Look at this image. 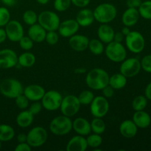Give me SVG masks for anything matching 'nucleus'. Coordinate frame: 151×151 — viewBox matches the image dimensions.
I'll list each match as a JSON object with an SVG mask.
<instances>
[{
    "instance_id": "obj_40",
    "label": "nucleus",
    "mask_w": 151,
    "mask_h": 151,
    "mask_svg": "<svg viewBox=\"0 0 151 151\" xmlns=\"http://www.w3.org/2000/svg\"><path fill=\"white\" fill-rule=\"evenodd\" d=\"M59 36L56 31H47L46 34L45 41L50 45H55L58 42Z\"/></svg>"
},
{
    "instance_id": "obj_39",
    "label": "nucleus",
    "mask_w": 151,
    "mask_h": 151,
    "mask_svg": "<svg viewBox=\"0 0 151 151\" xmlns=\"http://www.w3.org/2000/svg\"><path fill=\"white\" fill-rule=\"evenodd\" d=\"M19 43L21 48L26 51L30 50L34 45V41L29 36H24V35L19 40Z\"/></svg>"
},
{
    "instance_id": "obj_14",
    "label": "nucleus",
    "mask_w": 151,
    "mask_h": 151,
    "mask_svg": "<svg viewBox=\"0 0 151 151\" xmlns=\"http://www.w3.org/2000/svg\"><path fill=\"white\" fill-rule=\"evenodd\" d=\"M18 64V56L10 49L0 50V69H8Z\"/></svg>"
},
{
    "instance_id": "obj_49",
    "label": "nucleus",
    "mask_w": 151,
    "mask_h": 151,
    "mask_svg": "<svg viewBox=\"0 0 151 151\" xmlns=\"http://www.w3.org/2000/svg\"><path fill=\"white\" fill-rule=\"evenodd\" d=\"M4 5L8 7H13L17 3L18 0H0Z\"/></svg>"
},
{
    "instance_id": "obj_5",
    "label": "nucleus",
    "mask_w": 151,
    "mask_h": 151,
    "mask_svg": "<svg viewBox=\"0 0 151 151\" xmlns=\"http://www.w3.org/2000/svg\"><path fill=\"white\" fill-rule=\"evenodd\" d=\"M38 22L47 31H57L60 20L57 13L50 10H45L38 16Z\"/></svg>"
},
{
    "instance_id": "obj_54",
    "label": "nucleus",
    "mask_w": 151,
    "mask_h": 151,
    "mask_svg": "<svg viewBox=\"0 0 151 151\" xmlns=\"http://www.w3.org/2000/svg\"><path fill=\"white\" fill-rule=\"evenodd\" d=\"M75 72L78 74H81V73L83 74V73H85V72H86V70L85 68H78V69H75Z\"/></svg>"
},
{
    "instance_id": "obj_26",
    "label": "nucleus",
    "mask_w": 151,
    "mask_h": 151,
    "mask_svg": "<svg viewBox=\"0 0 151 151\" xmlns=\"http://www.w3.org/2000/svg\"><path fill=\"white\" fill-rule=\"evenodd\" d=\"M34 115L29 111H22L16 116V123L21 128H27L32 123Z\"/></svg>"
},
{
    "instance_id": "obj_46",
    "label": "nucleus",
    "mask_w": 151,
    "mask_h": 151,
    "mask_svg": "<svg viewBox=\"0 0 151 151\" xmlns=\"http://www.w3.org/2000/svg\"><path fill=\"white\" fill-rule=\"evenodd\" d=\"M72 4L78 7H86L89 4L91 0H71Z\"/></svg>"
},
{
    "instance_id": "obj_44",
    "label": "nucleus",
    "mask_w": 151,
    "mask_h": 151,
    "mask_svg": "<svg viewBox=\"0 0 151 151\" xmlns=\"http://www.w3.org/2000/svg\"><path fill=\"white\" fill-rule=\"evenodd\" d=\"M102 91H103V96H104L106 98H111V97H113L114 94V89L109 85L104 87V88L102 89Z\"/></svg>"
},
{
    "instance_id": "obj_21",
    "label": "nucleus",
    "mask_w": 151,
    "mask_h": 151,
    "mask_svg": "<svg viewBox=\"0 0 151 151\" xmlns=\"http://www.w3.org/2000/svg\"><path fill=\"white\" fill-rule=\"evenodd\" d=\"M138 131V127L133 120L127 119L123 121L119 125V132L122 137L131 139L135 137Z\"/></svg>"
},
{
    "instance_id": "obj_31",
    "label": "nucleus",
    "mask_w": 151,
    "mask_h": 151,
    "mask_svg": "<svg viewBox=\"0 0 151 151\" xmlns=\"http://www.w3.org/2000/svg\"><path fill=\"white\" fill-rule=\"evenodd\" d=\"M88 48L89 49L91 53L96 55H101L105 50L103 43L100 39H96V38L89 40Z\"/></svg>"
},
{
    "instance_id": "obj_27",
    "label": "nucleus",
    "mask_w": 151,
    "mask_h": 151,
    "mask_svg": "<svg viewBox=\"0 0 151 151\" xmlns=\"http://www.w3.org/2000/svg\"><path fill=\"white\" fill-rule=\"evenodd\" d=\"M127 78L121 73L114 74L109 78V85L114 89H122L126 86Z\"/></svg>"
},
{
    "instance_id": "obj_36",
    "label": "nucleus",
    "mask_w": 151,
    "mask_h": 151,
    "mask_svg": "<svg viewBox=\"0 0 151 151\" xmlns=\"http://www.w3.org/2000/svg\"><path fill=\"white\" fill-rule=\"evenodd\" d=\"M23 21L26 24L31 25L35 24L38 22V15L36 14L35 11L32 10H27L24 13L23 16Z\"/></svg>"
},
{
    "instance_id": "obj_15",
    "label": "nucleus",
    "mask_w": 151,
    "mask_h": 151,
    "mask_svg": "<svg viewBox=\"0 0 151 151\" xmlns=\"http://www.w3.org/2000/svg\"><path fill=\"white\" fill-rule=\"evenodd\" d=\"M80 28L76 19H67L60 22L58 29V33L64 38H69L77 33Z\"/></svg>"
},
{
    "instance_id": "obj_11",
    "label": "nucleus",
    "mask_w": 151,
    "mask_h": 151,
    "mask_svg": "<svg viewBox=\"0 0 151 151\" xmlns=\"http://www.w3.org/2000/svg\"><path fill=\"white\" fill-rule=\"evenodd\" d=\"M109 110V103L104 96L94 97L90 104V111L94 117H104L108 114Z\"/></svg>"
},
{
    "instance_id": "obj_30",
    "label": "nucleus",
    "mask_w": 151,
    "mask_h": 151,
    "mask_svg": "<svg viewBox=\"0 0 151 151\" xmlns=\"http://www.w3.org/2000/svg\"><path fill=\"white\" fill-rule=\"evenodd\" d=\"M90 125H91V131H93L94 134L101 135L106 131V123L102 119V118L94 117L90 122Z\"/></svg>"
},
{
    "instance_id": "obj_7",
    "label": "nucleus",
    "mask_w": 151,
    "mask_h": 151,
    "mask_svg": "<svg viewBox=\"0 0 151 151\" xmlns=\"http://www.w3.org/2000/svg\"><path fill=\"white\" fill-rule=\"evenodd\" d=\"M48 134L43 127L36 126L30 130L27 134V142L31 147H39L46 143Z\"/></svg>"
},
{
    "instance_id": "obj_50",
    "label": "nucleus",
    "mask_w": 151,
    "mask_h": 151,
    "mask_svg": "<svg viewBox=\"0 0 151 151\" xmlns=\"http://www.w3.org/2000/svg\"><path fill=\"white\" fill-rule=\"evenodd\" d=\"M145 97L147 100H151V83L147 86L145 88Z\"/></svg>"
},
{
    "instance_id": "obj_8",
    "label": "nucleus",
    "mask_w": 151,
    "mask_h": 151,
    "mask_svg": "<svg viewBox=\"0 0 151 151\" xmlns=\"http://www.w3.org/2000/svg\"><path fill=\"white\" fill-rule=\"evenodd\" d=\"M81 104L78 100V97L71 94L63 97L60 109L62 114L69 117H72L78 114L81 109Z\"/></svg>"
},
{
    "instance_id": "obj_19",
    "label": "nucleus",
    "mask_w": 151,
    "mask_h": 151,
    "mask_svg": "<svg viewBox=\"0 0 151 151\" xmlns=\"http://www.w3.org/2000/svg\"><path fill=\"white\" fill-rule=\"evenodd\" d=\"M72 129L81 136H88L91 134V125L86 119L83 117L76 118L72 122Z\"/></svg>"
},
{
    "instance_id": "obj_18",
    "label": "nucleus",
    "mask_w": 151,
    "mask_h": 151,
    "mask_svg": "<svg viewBox=\"0 0 151 151\" xmlns=\"http://www.w3.org/2000/svg\"><path fill=\"white\" fill-rule=\"evenodd\" d=\"M88 147L86 139L83 136L77 135L72 137L66 145L67 151H85Z\"/></svg>"
},
{
    "instance_id": "obj_25",
    "label": "nucleus",
    "mask_w": 151,
    "mask_h": 151,
    "mask_svg": "<svg viewBox=\"0 0 151 151\" xmlns=\"http://www.w3.org/2000/svg\"><path fill=\"white\" fill-rule=\"evenodd\" d=\"M133 121L139 128H147L151 123V117L148 113L142 111H137L133 116Z\"/></svg>"
},
{
    "instance_id": "obj_2",
    "label": "nucleus",
    "mask_w": 151,
    "mask_h": 151,
    "mask_svg": "<svg viewBox=\"0 0 151 151\" xmlns=\"http://www.w3.org/2000/svg\"><path fill=\"white\" fill-rule=\"evenodd\" d=\"M94 20L100 24H109L114 20L117 14L116 7L111 3H102L93 11Z\"/></svg>"
},
{
    "instance_id": "obj_9",
    "label": "nucleus",
    "mask_w": 151,
    "mask_h": 151,
    "mask_svg": "<svg viewBox=\"0 0 151 151\" xmlns=\"http://www.w3.org/2000/svg\"><path fill=\"white\" fill-rule=\"evenodd\" d=\"M125 44L127 48L133 53H140L145 46V41L143 35L137 31H131L125 36Z\"/></svg>"
},
{
    "instance_id": "obj_35",
    "label": "nucleus",
    "mask_w": 151,
    "mask_h": 151,
    "mask_svg": "<svg viewBox=\"0 0 151 151\" xmlns=\"http://www.w3.org/2000/svg\"><path fill=\"white\" fill-rule=\"evenodd\" d=\"M78 97L81 105L88 106V105L91 104L92 100H94V95L92 91H89V90H85V91H82Z\"/></svg>"
},
{
    "instance_id": "obj_12",
    "label": "nucleus",
    "mask_w": 151,
    "mask_h": 151,
    "mask_svg": "<svg viewBox=\"0 0 151 151\" xmlns=\"http://www.w3.org/2000/svg\"><path fill=\"white\" fill-rule=\"evenodd\" d=\"M141 63L136 58H131L122 61L119 71L126 78H133L139 73L141 70Z\"/></svg>"
},
{
    "instance_id": "obj_38",
    "label": "nucleus",
    "mask_w": 151,
    "mask_h": 151,
    "mask_svg": "<svg viewBox=\"0 0 151 151\" xmlns=\"http://www.w3.org/2000/svg\"><path fill=\"white\" fill-rule=\"evenodd\" d=\"M10 20V13L4 7H0V27H4Z\"/></svg>"
},
{
    "instance_id": "obj_37",
    "label": "nucleus",
    "mask_w": 151,
    "mask_h": 151,
    "mask_svg": "<svg viewBox=\"0 0 151 151\" xmlns=\"http://www.w3.org/2000/svg\"><path fill=\"white\" fill-rule=\"evenodd\" d=\"M72 4L71 0H55L54 8L58 12H63L67 10Z\"/></svg>"
},
{
    "instance_id": "obj_23",
    "label": "nucleus",
    "mask_w": 151,
    "mask_h": 151,
    "mask_svg": "<svg viewBox=\"0 0 151 151\" xmlns=\"http://www.w3.org/2000/svg\"><path fill=\"white\" fill-rule=\"evenodd\" d=\"M76 21L80 27H88L94 22V16L93 11L90 9L84 8L80 10L76 16Z\"/></svg>"
},
{
    "instance_id": "obj_32",
    "label": "nucleus",
    "mask_w": 151,
    "mask_h": 151,
    "mask_svg": "<svg viewBox=\"0 0 151 151\" xmlns=\"http://www.w3.org/2000/svg\"><path fill=\"white\" fill-rule=\"evenodd\" d=\"M147 105V99L145 96L139 95L134 99L132 102V108L135 111H142Z\"/></svg>"
},
{
    "instance_id": "obj_3",
    "label": "nucleus",
    "mask_w": 151,
    "mask_h": 151,
    "mask_svg": "<svg viewBox=\"0 0 151 151\" xmlns=\"http://www.w3.org/2000/svg\"><path fill=\"white\" fill-rule=\"evenodd\" d=\"M23 91L22 84L14 78H7L0 83V93L7 98L15 99L23 94Z\"/></svg>"
},
{
    "instance_id": "obj_45",
    "label": "nucleus",
    "mask_w": 151,
    "mask_h": 151,
    "mask_svg": "<svg viewBox=\"0 0 151 151\" xmlns=\"http://www.w3.org/2000/svg\"><path fill=\"white\" fill-rule=\"evenodd\" d=\"M32 147L27 142H19V144L15 147L16 151H31Z\"/></svg>"
},
{
    "instance_id": "obj_24",
    "label": "nucleus",
    "mask_w": 151,
    "mask_h": 151,
    "mask_svg": "<svg viewBox=\"0 0 151 151\" xmlns=\"http://www.w3.org/2000/svg\"><path fill=\"white\" fill-rule=\"evenodd\" d=\"M139 17V13L137 8L128 7L122 15V22L125 26L132 27L138 22Z\"/></svg>"
},
{
    "instance_id": "obj_43",
    "label": "nucleus",
    "mask_w": 151,
    "mask_h": 151,
    "mask_svg": "<svg viewBox=\"0 0 151 151\" xmlns=\"http://www.w3.org/2000/svg\"><path fill=\"white\" fill-rule=\"evenodd\" d=\"M42 108L43 106L41 103H39L38 101H35L32 104L30 105V106H29V110L28 111H29V112H31V113L35 116V115L38 114H39L40 112L41 111Z\"/></svg>"
},
{
    "instance_id": "obj_6",
    "label": "nucleus",
    "mask_w": 151,
    "mask_h": 151,
    "mask_svg": "<svg viewBox=\"0 0 151 151\" xmlns=\"http://www.w3.org/2000/svg\"><path fill=\"white\" fill-rule=\"evenodd\" d=\"M105 52L109 60L116 63L123 61L127 55L126 50L122 43L116 42L114 41L108 44Z\"/></svg>"
},
{
    "instance_id": "obj_51",
    "label": "nucleus",
    "mask_w": 151,
    "mask_h": 151,
    "mask_svg": "<svg viewBox=\"0 0 151 151\" xmlns=\"http://www.w3.org/2000/svg\"><path fill=\"white\" fill-rule=\"evenodd\" d=\"M7 38V34H6L5 29L0 28V44L4 42Z\"/></svg>"
},
{
    "instance_id": "obj_48",
    "label": "nucleus",
    "mask_w": 151,
    "mask_h": 151,
    "mask_svg": "<svg viewBox=\"0 0 151 151\" xmlns=\"http://www.w3.org/2000/svg\"><path fill=\"white\" fill-rule=\"evenodd\" d=\"M124 36H125V35H124L121 32H115L114 36V41H116V42L122 43V41L124 40Z\"/></svg>"
},
{
    "instance_id": "obj_17",
    "label": "nucleus",
    "mask_w": 151,
    "mask_h": 151,
    "mask_svg": "<svg viewBox=\"0 0 151 151\" xmlns=\"http://www.w3.org/2000/svg\"><path fill=\"white\" fill-rule=\"evenodd\" d=\"M89 39L83 35L75 34L69 37V44L71 48L76 52H83L88 49Z\"/></svg>"
},
{
    "instance_id": "obj_41",
    "label": "nucleus",
    "mask_w": 151,
    "mask_h": 151,
    "mask_svg": "<svg viewBox=\"0 0 151 151\" xmlns=\"http://www.w3.org/2000/svg\"><path fill=\"white\" fill-rule=\"evenodd\" d=\"M15 99H16V104L19 109H22V110L27 109L28 106H29V100L27 98L24 94H21Z\"/></svg>"
},
{
    "instance_id": "obj_22",
    "label": "nucleus",
    "mask_w": 151,
    "mask_h": 151,
    "mask_svg": "<svg viewBox=\"0 0 151 151\" xmlns=\"http://www.w3.org/2000/svg\"><path fill=\"white\" fill-rule=\"evenodd\" d=\"M114 30L108 24H102L97 29V35L100 41L105 44H109L114 41Z\"/></svg>"
},
{
    "instance_id": "obj_52",
    "label": "nucleus",
    "mask_w": 151,
    "mask_h": 151,
    "mask_svg": "<svg viewBox=\"0 0 151 151\" xmlns=\"http://www.w3.org/2000/svg\"><path fill=\"white\" fill-rule=\"evenodd\" d=\"M17 140L19 142H27V134H19L17 136Z\"/></svg>"
},
{
    "instance_id": "obj_1",
    "label": "nucleus",
    "mask_w": 151,
    "mask_h": 151,
    "mask_svg": "<svg viewBox=\"0 0 151 151\" xmlns=\"http://www.w3.org/2000/svg\"><path fill=\"white\" fill-rule=\"evenodd\" d=\"M109 75L106 71L100 68H95L88 72L86 83L93 90H102L109 85Z\"/></svg>"
},
{
    "instance_id": "obj_13",
    "label": "nucleus",
    "mask_w": 151,
    "mask_h": 151,
    "mask_svg": "<svg viewBox=\"0 0 151 151\" xmlns=\"http://www.w3.org/2000/svg\"><path fill=\"white\" fill-rule=\"evenodd\" d=\"M7 38L13 42H19L24 36V28L22 24L16 20H10L5 25Z\"/></svg>"
},
{
    "instance_id": "obj_47",
    "label": "nucleus",
    "mask_w": 151,
    "mask_h": 151,
    "mask_svg": "<svg viewBox=\"0 0 151 151\" xmlns=\"http://www.w3.org/2000/svg\"><path fill=\"white\" fill-rule=\"evenodd\" d=\"M142 0H127L126 4L127 7L129 8H139L140 4H142Z\"/></svg>"
},
{
    "instance_id": "obj_42",
    "label": "nucleus",
    "mask_w": 151,
    "mask_h": 151,
    "mask_svg": "<svg viewBox=\"0 0 151 151\" xmlns=\"http://www.w3.org/2000/svg\"><path fill=\"white\" fill-rule=\"evenodd\" d=\"M141 67L145 72L151 73V55H147L143 57L140 61Z\"/></svg>"
},
{
    "instance_id": "obj_57",
    "label": "nucleus",
    "mask_w": 151,
    "mask_h": 151,
    "mask_svg": "<svg viewBox=\"0 0 151 151\" xmlns=\"http://www.w3.org/2000/svg\"><path fill=\"white\" fill-rule=\"evenodd\" d=\"M150 37H151V34H150Z\"/></svg>"
},
{
    "instance_id": "obj_29",
    "label": "nucleus",
    "mask_w": 151,
    "mask_h": 151,
    "mask_svg": "<svg viewBox=\"0 0 151 151\" xmlns=\"http://www.w3.org/2000/svg\"><path fill=\"white\" fill-rule=\"evenodd\" d=\"M15 137V131L10 125L6 124L0 125V141L9 142Z\"/></svg>"
},
{
    "instance_id": "obj_53",
    "label": "nucleus",
    "mask_w": 151,
    "mask_h": 151,
    "mask_svg": "<svg viewBox=\"0 0 151 151\" xmlns=\"http://www.w3.org/2000/svg\"><path fill=\"white\" fill-rule=\"evenodd\" d=\"M130 32H131V30H130L129 29V27H127V26L124 27L122 29V30H121V32H122L125 36H126Z\"/></svg>"
},
{
    "instance_id": "obj_10",
    "label": "nucleus",
    "mask_w": 151,
    "mask_h": 151,
    "mask_svg": "<svg viewBox=\"0 0 151 151\" xmlns=\"http://www.w3.org/2000/svg\"><path fill=\"white\" fill-rule=\"evenodd\" d=\"M63 97L61 94L55 90H50L44 94L41 99L43 108L49 111H53L60 109Z\"/></svg>"
},
{
    "instance_id": "obj_33",
    "label": "nucleus",
    "mask_w": 151,
    "mask_h": 151,
    "mask_svg": "<svg viewBox=\"0 0 151 151\" xmlns=\"http://www.w3.org/2000/svg\"><path fill=\"white\" fill-rule=\"evenodd\" d=\"M140 16L145 19H151V1H142L138 8Z\"/></svg>"
},
{
    "instance_id": "obj_34",
    "label": "nucleus",
    "mask_w": 151,
    "mask_h": 151,
    "mask_svg": "<svg viewBox=\"0 0 151 151\" xmlns=\"http://www.w3.org/2000/svg\"><path fill=\"white\" fill-rule=\"evenodd\" d=\"M88 137H87L86 141L88 147L95 149L100 147L103 143V138L100 134L94 133L93 134H88Z\"/></svg>"
},
{
    "instance_id": "obj_55",
    "label": "nucleus",
    "mask_w": 151,
    "mask_h": 151,
    "mask_svg": "<svg viewBox=\"0 0 151 151\" xmlns=\"http://www.w3.org/2000/svg\"><path fill=\"white\" fill-rule=\"evenodd\" d=\"M37 2L41 4H46L50 1V0H36Z\"/></svg>"
},
{
    "instance_id": "obj_20",
    "label": "nucleus",
    "mask_w": 151,
    "mask_h": 151,
    "mask_svg": "<svg viewBox=\"0 0 151 151\" xmlns=\"http://www.w3.org/2000/svg\"><path fill=\"white\" fill-rule=\"evenodd\" d=\"M47 30L39 24H35L29 27L28 29V36L36 43H41L45 41Z\"/></svg>"
},
{
    "instance_id": "obj_16",
    "label": "nucleus",
    "mask_w": 151,
    "mask_h": 151,
    "mask_svg": "<svg viewBox=\"0 0 151 151\" xmlns=\"http://www.w3.org/2000/svg\"><path fill=\"white\" fill-rule=\"evenodd\" d=\"M45 89L41 86L32 84L24 88L23 94L30 101H40L45 94Z\"/></svg>"
},
{
    "instance_id": "obj_56",
    "label": "nucleus",
    "mask_w": 151,
    "mask_h": 151,
    "mask_svg": "<svg viewBox=\"0 0 151 151\" xmlns=\"http://www.w3.org/2000/svg\"><path fill=\"white\" fill-rule=\"evenodd\" d=\"M1 142L0 141V149H1Z\"/></svg>"
},
{
    "instance_id": "obj_28",
    "label": "nucleus",
    "mask_w": 151,
    "mask_h": 151,
    "mask_svg": "<svg viewBox=\"0 0 151 151\" xmlns=\"http://www.w3.org/2000/svg\"><path fill=\"white\" fill-rule=\"evenodd\" d=\"M35 56L32 53L26 52L18 57V63L23 67H31L35 63Z\"/></svg>"
},
{
    "instance_id": "obj_4",
    "label": "nucleus",
    "mask_w": 151,
    "mask_h": 151,
    "mask_svg": "<svg viewBox=\"0 0 151 151\" xmlns=\"http://www.w3.org/2000/svg\"><path fill=\"white\" fill-rule=\"evenodd\" d=\"M72 129V122L69 116L61 115L55 117L50 124V130L55 136H64Z\"/></svg>"
}]
</instances>
